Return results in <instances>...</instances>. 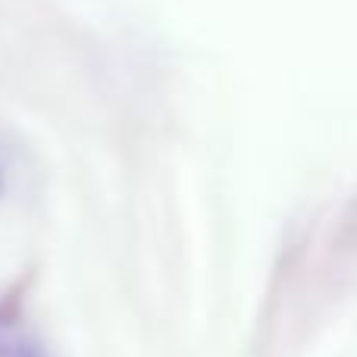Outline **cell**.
<instances>
[{"label":"cell","mask_w":357,"mask_h":357,"mask_svg":"<svg viewBox=\"0 0 357 357\" xmlns=\"http://www.w3.org/2000/svg\"><path fill=\"white\" fill-rule=\"evenodd\" d=\"M6 335H10V333H6V323H3V317H0V357L10 354L13 342H16V339H6Z\"/></svg>","instance_id":"2"},{"label":"cell","mask_w":357,"mask_h":357,"mask_svg":"<svg viewBox=\"0 0 357 357\" xmlns=\"http://www.w3.org/2000/svg\"><path fill=\"white\" fill-rule=\"evenodd\" d=\"M6 357H44V351H41V345H38V342H31V339H16Z\"/></svg>","instance_id":"1"},{"label":"cell","mask_w":357,"mask_h":357,"mask_svg":"<svg viewBox=\"0 0 357 357\" xmlns=\"http://www.w3.org/2000/svg\"><path fill=\"white\" fill-rule=\"evenodd\" d=\"M0 191H3V169H0Z\"/></svg>","instance_id":"3"}]
</instances>
